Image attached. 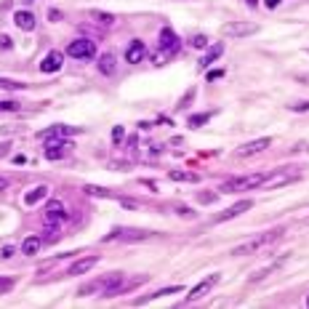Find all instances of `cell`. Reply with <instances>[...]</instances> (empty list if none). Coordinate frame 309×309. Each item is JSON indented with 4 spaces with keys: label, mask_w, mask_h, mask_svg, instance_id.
<instances>
[{
    "label": "cell",
    "mask_w": 309,
    "mask_h": 309,
    "mask_svg": "<svg viewBox=\"0 0 309 309\" xmlns=\"http://www.w3.org/2000/svg\"><path fill=\"white\" fill-rule=\"evenodd\" d=\"M221 51H224V48H221V45H213V48L208 51V56H206V59H200V67H208V64H211L216 56H221Z\"/></svg>",
    "instance_id": "cell-24"
},
{
    "label": "cell",
    "mask_w": 309,
    "mask_h": 309,
    "mask_svg": "<svg viewBox=\"0 0 309 309\" xmlns=\"http://www.w3.org/2000/svg\"><path fill=\"white\" fill-rule=\"evenodd\" d=\"M245 5H248V8H256V5H259V0H245Z\"/></svg>",
    "instance_id": "cell-38"
},
{
    "label": "cell",
    "mask_w": 309,
    "mask_h": 309,
    "mask_svg": "<svg viewBox=\"0 0 309 309\" xmlns=\"http://www.w3.org/2000/svg\"><path fill=\"white\" fill-rule=\"evenodd\" d=\"M19 102H0V112H16Z\"/></svg>",
    "instance_id": "cell-26"
},
{
    "label": "cell",
    "mask_w": 309,
    "mask_h": 309,
    "mask_svg": "<svg viewBox=\"0 0 309 309\" xmlns=\"http://www.w3.org/2000/svg\"><path fill=\"white\" fill-rule=\"evenodd\" d=\"M45 195H48V187L43 184V187H35L32 192L24 195V203H27V206H35V203H37V200H43Z\"/></svg>",
    "instance_id": "cell-18"
},
{
    "label": "cell",
    "mask_w": 309,
    "mask_h": 309,
    "mask_svg": "<svg viewBox=\"0 0 309 309\" xmlns=\"http://www.w3.org/2000/svg\"><path fill=\"white\" fill-rule=\"evenodd\" d=\"M123 206H126V208H136V206H139V203H136V200H128V197H123Z\"/></svg>",
    "instance_id": "cell-35"
},
{
    "label": "cell",
    "mask_w": 309,
    "mask_h": 309,
    "mask_svg": "<svg viewBox=\"0 0 309 309\" xmlns=\"http://www.w3.org/2000/svg\"><path fill=\"white\" fill-rule=\"evenodd\" d=\"M40 248H43V240L40 238H27V240L22 242V253L24 256H35Z\"/></svg>",
    "instance_id": "cell-17"
},
{
    "label": "cell",
    "mask_w": 309,
    "mask_h": 309,
    "mask_svg": "<svg viewBox=\"0 0 309 309\" xmlns=\"http://www.w3.org/2000/svg\"><path fill=\"white\" fill-rule=\"evenodd\" d=\"M206 45H208V37H206V35L192 37V48H206Z\"/></svg>",
    "instance_id": "cell-28"
},
{
    "label": "cell",
    "mask_w": 309,
    "mask_h": 309,
    "mask_svg": "<svg viewBox=\"0 0 309 309\" xmlns=\"http://www.w3.org/2000/svg\"><path fill=\"white\" fill-rule=\"evenodd\" d=\"M269 176L267 173H248V176H238L221 184V192H242V189H256L261 184H267Z\"/></svg>",
    "instance_id": "cell-1"
},
{
    "label": "cell",
    "mask_w": 309,
    "mask_h": 309,
    "mask_svg": "<svg viewBox=\"0 0 309 309\" xmlns=\"http://www.w3.org/2000/svg\"><path fill=\"white\" fill-rule=\"evenodd\" d=\"M96 256H88V259H80V261H75V264H72L69 269H67V275H72V277H75V275H85L88 272V269H94L96 267Z\"/></svg>",
    "instance_id": "cell-11"
},
{
    "label": "cell",
    "mask_w": 309,
    "mask_h": 309,
    "mask_svg": "<svg viewBox=\"0 0 309 309\" xmlns=\"http://www.w3.org/2000/svg\"><path fill=\"white\" fill-rule=\"evenodd\" d=\"M8 152H11V144L8 141H0V157H5Z\"/></svg>",
    "instance_id": "cell-33"
},
{
    "label": "cell",
    "mask_w": 309,
    "mask_h": 309,
    "mask_svg": "<svg viewBox=\"0 0 309 309\" xmlns=\"http://www.w3.org/2000/svg\"><path fill=\"white\" fill-rule=\"evenodd\" d=\"M269 144H272L269 136H264V139H256V141H248V144H242V147L235 149V157H248V155H253V152H261V149L269 147Z\"/></svg>",
    "instance_id": "cell-6"
},
{
    "label": "cell",
    "mask_w": 309,
    "mask_h": 309,
    "mask_svg": "<svg viewBox=\"0 0 309 309\" xmlns=\"http://www.w3.org/2000/svg\"><path fill=\"white\" fill-rule=\"evenodd\" d=\"M206 120H211V112H203V115H189L187 126H189V128H200Z\"/></svg>",
    "instance_id": "cell-22"
},
{
    "label": "cell",
    "mask_w": 309,
    "mask_h": 309,
    "mask_svg": "<svg viewBox=\"0 0 309 309\" xmlns=\"http://www.w3.org/2000/svg\"><path fill=\"white\" fill-rule=\"evenodd\" d=\"M277 3H280V0H267V5H269V8H275Z\"/></svg>",
    "instance_id": "cell-39"
},
{
    "label": "cell",
    "mask_w": 309,
    "mask_h": 309,
    "mask_svg": "<svg viewBox=\"0 0 309 309\" xmlns=\"http://www.w3.org/2000/svg\"><path fill=\"white\" fill-rule=\"evenodd\" d=\"M48 19H51V22H59V19H62V14H59L56 8H51V11H48Z\"/></svg>",
    "instance_id": "cell-34"
},
{
    "label": "cell",
    "mask_w": 309,
    "mask_h": 309,
    "mask_svg": "<svg viewBox=\"0 0 309 309\" xmlns=\"http://www.w3.org/2000/svg\"><path fill=\"white\" fill-rule=\"evenodd\" d=\"M14 48V43H11L8 35H0V51H11Z\"/></svg>",
    "instance_id": "cell-29"
},
{
    "label": "cell",
    "mask_w": 309,
    "mask_h": 309,
    "mask_svg": "<svg viewBox=\"0 0 309 309\" xmlns=\"http://www.w3.org/2000/svg\"><path fill=\"white\" fill-rule=\"evenodd\" d=\"M11 285H14V280H0V291H8Z\"/></svg>",
    "instance_id": "cell-36"
},
{
    "label": "cell",
    "mask_w": 309,
    "mask_h": 309,
    "mask_svg": "<svg viewBox=\"0 0 309 309\" xmlns=\"http://www.w3.org/2000/svg\"><path fill=\"white\" fill-rule=\"evenodd\" d=\"M248 208H253V203L251 200H242V203H235L232 208H227V211H221V213H216L213 216V221L219 224V221H227V219H232V216H240V213H245Z\"/></svg>",
    "instance_id": "cell-8"
},
{
    "label": "cell",
    "mask_w": 309,
    "mask_h": 309,
    "mask_svg": "<svg viewBox=\"0 0 309 309\" xmlns=\"http://www.w3.org/2000/svg\"><path fill=\"white\" fill-rule=\"evenodd\" d=\"M91 16H94V22L104 24V27H112V24H115V19L109 16V14H102V11H94V14H91Z\"/></svg>",
    "instance_id": "cell-23"
},
{
    "label": "cell",
    "mask_w": 309,
    "mask_h": 309,
    "mask_svg": "<svg viewBox=\"0 0 309 309\" xmlns=\"http://www.w3.org/2000/svg\"><path fill=\"white\" fill-rule=\"evenodd\" d=\"M126 59H128V64H139L147 59V45H144L141 40H131L126 45Z\"/></svg>",
    "instance_id": "cell-7"
},
{
    "label": "cell",
    "mask_w": 309,
    "mask_h": 309,
    "mask_svg": "<svg viewBox=\"0 0 309 309\" xmlns=\"http://www.w3.org/2000/svg\"><path fill=\"white\" fill-rule=\"evenodd\" d=\"M85 195H94V197H115V192H109V189H102V187H94V184H88V187H83Z\"/></svg>",
    "instance_id": "cell-21"
},
{
    "label": "cell",
    "mask_w": 309,
    "mask_h": 309,
    "mask_svg": "<svg viewBox=\"0 0 309 309\" xmlns=\"http://www.w3.org/2000/svg\"><path fill=\"white\" fill-rule=\"evenodd\" d=\"M216 280H219V277H216V275H213V277H208V280H203L200 282V285H197V288H192V293H189L187 296V301H197V299H203V296H206L208 291H211V288H213V282Z\"/></svg>",
    "instance_id": "cell-14"
},
{
    "label": "cell",
    "mask_w": 309,
    "mask_h": 309,
    "mask_svg": "<svg viewBox=\"0 0 309 309\" xmlns=\"http://www.w3.org/2000/svg\"><path fill=\"white\" fill-rule=\"evenodd\" d=\"M221 75H224L221 69H216V72H208V80H216V77H221Z\"/></svg>",
    "instance_id": "cell-37"
},
{
    "label": "cell",
    "mask_w": 309,
    "mask_h": 309,
    "mask_svg": "<svg viewBox=\"0 0 309 309\" xmlns=\"http://www.w3.org/2000/svg\"><path fill=\"white\" fill-rule=\"evenodd\" d=\"M0 88H5V91H19V88H24V83H22V80H8V77H0Z\"/></svg>",
    "instance_id": "cell-25"
},
{
    "label": "cell",
    "mask_w": 309,
    "mask_h": 309,
    "mask_svg": "<svg viewBox=\"0 0 309 309\" xmlns=\"http://www.w3.org/2000/svg\"><path fill=\"white\" fill-rule=\"evenodd\" d=\"M160 48H163V51H168V54L179 48V37H176V32L171 30V27H166V30L160 32Z\"/></svg>",
    "instance_id": "cell-10"
},
{
    "label": "cell",
    "mask_w": 309,
    "mask_h": 309,
    "mask_svg": "<svg viewBox=\"0 0 309 309\" xmlns=\"http://www.w3.org/2000/svg\"><path fill=\"white\" fill-rule=\"evenodd\" d=\"M64 155H67V141H48V147H45L48 160H62Z\"/></svg>",
    "instance_id": "cell-13"
},
{
    "label": "cell",
    "mask_w": 309,
    "mask_h": 309,
    "mask_svg": "<svg viewBox=\"0 0 309 309\" xmlns=\"http://www.w3.org/2000/svg\"><path fill=\"white\" fill-rule=\"evenodd\" d=\"M14 251H16L14 245H5L3 251H0V256H3V259H11V256H14Z\"/></svg>",
    "instance_id": "cell-32"
},
{
    "label": "cell",
    "mask_w": 309,
    "mask_h": 309,
    "mask_svg": "<svg viewBox=\"0 0 309 309\" xmlns=\"http://www.w3.org/2000/svg\"><path fill=\"white\" fill-rule=\"evenodd\" d=\"M123 136H126V128H123V126H115V128H112V141H115V144H120V141H123Z\"/></svg>",
    "instance_id": "cell-27"
},
{
    "label": "cell",
    "mask_w": 309,
    "mask_h": 309,
    "mask_svg": "<svg viewBox=\"0 0 309 309\" xmlns=\"http://www.w3.org/2000/svg\"><path fill=\"white\" fill-rule=\"evenodd\" d=\"M14 24H16L19 30L30 32V30H35V16H32L30 11H16V14H14Z\"/></svg>",
    "instance_id": "cell-12"
},
{
    "label": "cell",
    "mask_w": 309,
    "mask_h": 309,
    "mask_svg": "<svg viewBox=\"0 0 309 309\" xmlns=\"http://www.w3.org/2000/svg\"><path fill=\"white\" fill-rule=\"evenodd\" d=\"M62 208H64V206H62L59 200H51L48 206H45V211H62Z\"/></svg>",
    "instance_id": "cell-31"
},
{
    "label": "cell",
    "mask_w": 309,
    "mask_h": 309,
    "mask_svg": "<svg viewBox=\"0 0 309 309\" xmlns=\"http://www.w3.org/2000/svg\"><path fill=\"white\" fill-rule=\"evenodd\" d=\"M43 219H45V224H48V227H59V224L67 221V211H64V208H62V211H45Z\"/></svg>",
    "instance_id": "cell-16"
},
{
    "label": "cell",
    "mask_w": 309,
    "mask_h": 309,
    "mask_svg": "<svg viewBox=\"0 0 309 309\" xmlns=\"http://www.w3.org/2000/svg\"><path fill=\"white\" fill-rule=\"evenodd\" d=\"M307 307H309V299H307Z\"/></svg>",
    "instance_id": "cell-41"
},
{
    "label": "cell",
    "mask_w": 309,
    "mask_h": 309,
    "mask_svg": "<svg viewBox=\"0 0 309 309\" xmlns=\"http://www.w3.org/2000/svg\"><path fill=\"white\" fill-rule=\"evenodd\" d=\"M168 179H173V181H189V184H197V181H200V176H197V173H184V171H171V173H168Z\"/></svg>",
    "instance_id": "cell-19"
},
{
    "label": "cell",
    "mask_w": 309,
    "mask_h": 309,
    "mask_svg": "<svg viewBox=\"0 0 309 309\" xmlns=\"http://www.w3.org/2000/svg\"><path fill=\"white\" fill-rule=\"evenodd\" d=\"M62 64H64V54L62 51H51V54L40 62V72H56Z\"/></svg>",
    "instance_id": "cell-9"
},
{
    "label": "cell",
    "mask_w": 309,
    "mask_h": 309,
    "mask_svg": "<svg viewBox=\"0 0 309 309\" xmlns=\"http://www.w3.org/2000/svg\"><path fill=\"white\" fill-rule=\"evenodd\" d=\"M5 187H8V181H5V179H0V192H3Z\"/></svg>",
    "instance_id": "cell-40"
},
{
    "label": "cell",
    "mask_w": 309,
    "mask_h": 309,
    "mask_svg": "<svg viewBox=\"0 0 309 309\" xmlns=\"http://www.w3.org/2000/svg\"><path fill=\"white\" fill-rule=\"evenodd\" d=\"M168 293H181V285L163 288V291H157V293H149V296H144V299H139V304H147V301H152V299H160V296H168Z\"/></svg>",
    "instance_id": "cell-20"
},
{
    "label": "cell",
    "mask_w": 309,
    "mask_h": 309,
    "mask_svg": "<svg viewBox=\"0 0 309 309\" xmlns=\"http://www.w3.org/2000/svg\"><path fill=\"white\" fill-rule=\"evenodd\" d=\"M288 109H293V112H304V109H309V102H299V104H291Z\"/></svg>",
    "instance_id": "cell-30"
},
{
    "label": "cell",
    "mask_w": 309,
    "mask_h": 309,
    "mask_svg": "<svg viewBox=\"0 0 309 309\" xmlns=\"http://www.w3.org/2000/svg\"><path fill=\"white\" fill-rule=\"evenodd\" d=\"M227 37H248V35H256L259 32V24H251V22H232V24H224L221 27Z\"/></svg>",
    "instance_id": "cell-4"
},
{
    "label": "cell",
    "mask_w": 309,
    "mask_h": 309,
    "mask_svg": "<svg viewBox=\"0 0 309 309\" xmlns=\"http://www.w3.org/2000/svg\"><path fill=\"white\" fill-rule=\"evenodd\" d=\"M72 134H77V128H69V126H51V128L37 131V139L48 144V141H59V139H64V136H72Z\"/></svg>",
    "instance_id": "cell-5"
},
{
    "label": "cell",
    "mask_w": 309,
    "mask_h": 309,
    "mask_svg": "<svg viewBox=\"0 0 309 309\" xmlns=\"http://www.w3.org/2000/svg\"><path fill=\"white\" fill-rule=\"evenodd\" d=\"M67 56L72 59H94L96 56V45L94 40H85V37H77L67 45Z\"/></svg>",
    "instance_id": "cell-3"
},
{
    "label": "cell",
    "mask_w": 309,
    "mask_h": 309,
    "mask_svg": "<svg viewBox=\"0 0 309 309\" xmlns=\"http://www.w3.org/2000/svg\"><path fill=\"white\" fill-rule=\"evenodd\" d=\"M277 238H282V229H272V232H267V235H261V238H253V240H248V242H242V245L235 248V256H245V253H256L261 245H269V242H275Z\"/></svg>",
    "instance_id": "cell-2"
},
{
    "label": "cell",
    "mask_w": 309,
    "mask_h": 309,
    "mask_svg": "<svg viewBox=\"0 0 309 309\" xmlns=\"http://www.w3.org/2000/svg\"><path fill=\"white\" fill-rule=\"evenodd\" d=\"M99 72H102V75H112L115 72V54H102L99 56Z\"/></svg>",
    "instance_id": "cell-15"
}]
</instances>
